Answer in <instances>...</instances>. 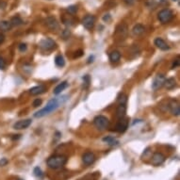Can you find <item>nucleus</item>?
Returning a JSON list of instances; mask_svg holds the SVG:
<instances>
[{"label":"nucleus","mask_w":180,"mask_h":180,"mask_svg":"<svg viewBox=\"0 0 180 180\" xmlns=\"http://www.w3.org/2000/svg\"><path fill=\"white\" fill-rule=\"evenodd\" d=\"M61 102H62V99L61 98H53V99H51L50 101L47 103L46 107L44 108V109H42L41 110L37 111L34 114V117L35 118H42V117H44V116L51 113L52 111H54V110H56L58 109V107L59 106Z\"/></svg>","instance_id":"nucleus-1"},{"label":"nucleus","mask_w":180,"mask_h":180,"mask_svg":"<svg viewBox=\"0 0 180 180\" xmlns=\"http://www.w3.org/2000/svg\"><path fill=\"white\" fill-rule=\"evenodd\" d=\"M67 162V157L62 155H55L47 159V165L51 169H58L63 167Z\"/></svg>","instance_id":"nucleus-2"},{"label":"nucleus","mask_w":180,"mask_h":180,"mask_svg":"<svg viewBox=\"0 0 180 180\" xmlns=\"http://www.w3.org/2000/svg\"><path fill=\"white\" fill-rule=\"evenodd\" d=\"M93 124L95 126V127L99 130H105L108 128L109 126V119L106 117V116H103V115H98L94 118L93 120Z\"/></svg>","instance_id":"nucleus-3"},{"label":"nucleus","mask_w":180,"mask_h":180,"mask_svg":"<svg viewBox=\"0 0 180 180\" xmlns=\"http://www.w3.org/2000/svg\"><path fill=\"white\" fill-rule=\"evenodd\" d=\"M157 17H158V20L161 21V23H162V24H167V23H169L171 20L173 19V17H174V13H173V11H171V10H169V9H164V10H162V11H161L158 12V15H157Z\"/></svg>","instance_id":"nucleus-4"},{"label":"nucleus","mask_w":180,"mask_h":180,"mask_svg":"<svg viewBox=\"0 0 180 180\" xmlns=\"http://www.w3.org/2000/svg\"><path fill=\"white\" fill-rule=\"evenodd\" d=\"M128 34V28L126 26V24L125 23H121L119 24L116 28V31H115V35L117 36V38L119 39H123L125 40L127 37Z\"/></svg>","instance_id":"nucleus-5"},{"label":"nucleus","mask_w":180,"mask_h":180,"mask_svg":"<svg viewBox=\"0 0 180 180\" xmlns=\"http://www.w3.org/2000/svg\"><path fill=\"white\" fill-rule=\"evenodd\" d=\"M165 161V156L162 153L156 152L151 157V164L154 166H159Z\"/></svg>","instance_id":"nucleus-6"},{"label":"nucleus","mask_w":180,"mask_h":180,"mask_svg":"<svg viewBox=\"0 0 180 180\" xmlns=\"http://www.w3.org/2000/svg\"><path fill=\"white\" fill-rule=\"evenodd\" d=\"M39 45L44 50H53L56 47V43L50 38H45L40 42Z\"/></svg>","instance_id":"nucleus-7"},{"label":"nucleus","mask_w":180,"mask_h":180,"mask_svg":"<svg viewBox=\"0 0 180 180\" xmlns=\"http://www.w3.org/2000/svg\"><path fill=\"white\" fill-rule=\"evenodd\" d=\"M166 80V77L163 75H157L155 79H154V81L152 83V89L156 91L158 89H161L163 85H164V82Z\"/></svg>","instance_id":"nucleus-8"},{"label":"nucleus","mask_w":180,"mask_h":180,"mask_svg":"<svg viewBox=\"0 0 180 180\" xmlns=\"http://www.w3.org/2000/svg\"><path fill=\"white\" fill-rule=\"evenodd\" d=\"M95 23V17L93 15H87L82 19V25L86 29H92Z\"/></svg>","instance_id":"nucleus-9"},{"label":"nucleus","mask_w":180,"mask_h":180,"mask_svg":"<svg viewBox=\"0 0 180 180\" xmlns=\"http://www.w3.org/2000/svg\"><path fill=\"white\" fill-rule=\"evenodd\" d=\"M32 121L31 119H27V120H20V121L16 122L13 125V128L17 130H21V129H26L31 125Z\"/></svg>","instance_id":"nucleus-10"},{"label":"nucleus","mask_w":180,"mask_h":180,"mask_svg":"<svg viewBox=\"0 0 180 180\" xmlns=\"http://www.w3.org/2000/svg\"><path fill=\"white\" fill-rule=\"evenodd\" d=\"M128 127V120L125 118H121L116 126V131L119 133H124Z\"/></svg>","instance_id":"nucleus-11"},{"label":"nucleus","mask_w":180,"mask_h":180,"mask_svg":"<svg viewBox=\"0 0 180 180\" xmlns=\"http://www.w3.org/2000/svg\"><path fill=\"white\" fill-rule=\"evenodd\" d=\"M82 161L85 165H92L95 161V156L92 152H87L82 156Z\"/></svg>","instance_id":"nucleus-12"},{"label":"nucleus","mask_w":180,"mask_h":180,"mask_svg":"<svg viewBox=\"0 0 180 180\" xmlns=\"http://www.w3.org/2000/svg\"><path fill=\"white\" fill-rule=\"evenodd\" d=\"M45 24H46V27L51 30H55L58 28V24L57 22V20L53 16H49L45 19Z\"/></svg>","instance_id":"nucleus-13"},{"label":"nucleus","mask_w":180,"mask_h":180,"mask_svg":"<svg viewBox=\"0 0 180 180\" xmlns=\"http://www.w3.org/2000/svg\"><path fill=\"white\" fill-rule=\"evenodd\" d=\"M155 45L159 48L161 50H163V51H166V50H169L170 49V46L166 44V42L164 41V40H162L161 38H156L155 39Z\"/></svg>","instance_id":"nucleus-14"},{"label":"nucleus","mask_w":180,"mask_h":180,"mask_svg":"<svg viewBox=\"0 0 180 180\" xmlns=\"http://www.w3.org/2000/svg\"><path fill=\"white\" fill-rule=\"evenodd\" d=\"M45 91H46V87L45 85H39V86H35L31 88L29 90V92L31 95H38V94L44 93Z\"/></svg>","instance_id":"nucleus-15"},{"label":"nucleus","mask_w":180,"mask_h":180,"mask_svg":"<svg viewBox=\"0 0 180 180\" xmlns=\"http://www.w3.org/2000/svg\"><path fill=\"white\" fill-rule=\"evenodd\" d=\"M170 109L171 112L174 115V116H178L180 114V107H179V103L175 100H173L170 103Z\"/></svg>","instance_id":"nucleus-16"},{"label":"nucleus","mask_w":180,"mask_h":180,"mask_svg":"<svg viewBox=\"0 0 180 180\" xmlns=\"http://www.w3.org/2000/svg\"><path fill=\"white\" fill-rule=\"evenodd\" d=\"M126 105H123V104H119L117 109H116V116L117 118L121 119V118H124L125 115H126Z\"/></svg>","instance_id":"nucleus-17"},{"label":"nucleus","mask_w":180,"mask_h":180,"mask_svg":"<svg viewBox=\"0 0 180 180\" xmlns=\"http://www.w3.org/2000/svg\"><path fill=\"white\" fill-rule=\"evenodd\" d=\"M144 30H145V28H144V27L143 25L138 24V25H136V26L133 28L132 33H133L134 36H141L142 34H144Z\"/></svg>","instance_id":"nucleus-18"},{"label":"nucleus","mask_w":180,"mask_h":180,"mask_svg":"<svg viewBox=\"0 0 180 180\" xmlns=\"http://www.w3.org/2000/svg\"><path fill=\"white\" fill-rule=\"evenodd\" d=\"M163 86H165V88H166L167 90H172V89H174V88L176 86V81H175V79H174V77H170V78L166 79Z\"/></svg>","instance_id":"nucleus-19"},{"label":"nucleus","mask_w":180,"mask_h":180,"mask_svg":"<svg viewBox=\"0 0 180 180\" xmlns=\"http://www.w3.org/2000/svg\"><path fill=\"white\" fill-rule=\"evenodd\" d=\"M120 58H121V54H120L119 51L115 50L109 54V61L111 62H118L120 61Z\"/></svg>","instance_id":"nucleus-20"},{"label":"nucleus","mask_w":180,"mask_h":180,"mask_svg":"<svg viewBox=\"0 0 180 180\" xmlns=\"http://www.w3.org/2000/svg\"><path fill=\"white\" fill-rule=\"evenodd\" d=\"M68 87V83L66 81L64 82H62L61 84H58L55 89H54V93L55 94H58V93H61L62 91H64L66 88Z\"/></svg>","instance_id":"nucleus-21"},{"label":"nucleus","mask_w":180,"mask_h":180,"mask_svg":"<svg viewBox=\"0 0 180 180\" xmlns=\"http://www.w3.org/2000/svg\"><path fill=\"white\" fill-rule=\"evenodd\" d=\"M103 142H104V143H107V144H109V145H117V144H119V141H118V139H116L115 138L110 137V136H108V137L103 138Z\"/></svg>","instance_id":"nucleus-22"},{"label":"nucleus","mask_w":180,"mask_h":180,"mask_svg":"<svg viewBox=\"0 0 180 180\" xmlns=\"http://www.w3.org/2000/svg\"><path fill=\"white\" fill-rule=\"evenodd\" d=\"M55 63L58 67H63L65 65V61H64L63 57L62 55L56 56V58H55Z\"/></svg>","instance_id":"nucleus-23"},{"label":"nucleus","mask_w":180,"mask_h":180,"mask_svg":"<svg viewBox=\"0 0 180 180\" xmlns=\"http://www.w3.org/2000/svg\"><path fill=\"white\" fill-rule=\"evenodd\" d=\"M11 24L10 21H1L0 22V29L2 31H9L11 28Z\"/></svg>","instance_id":"nucleus-24"},{"label":"nucleus","mask_w":180,"mask_h":180,"mask_svg":"<svg viewBox=\"0 0 180 180\" xmlns=\"http://www.w3.org/2000/svg\"><path fill=\"white\" fill-rule=\"evenodd\" d=\"M11 26H14V27H18V26H20V25H22L23 24V20L20 18L19 16H14V17H12L11 18Z\"/></svg>","instance_id":"nucleus-25"},{"label":"nucleus","mask_w":180,"mask_h":180,"mask_svg":"<svg viewBox=\"0 0 180 180\" xmlns=\"http://www.w3.org/2000/svg\"><path fill=\"white\" fill-rule=\"evenodd\" d=\"M127 102V96L125 94V93H121L118 97V103L119 104H123V105H126Z\"/></svg>","instance_id":"nucleus-26"},{"label":"nucleus","mask_w":180,"mask_h":180,"mask_svg":"<svg viewBox=\"0 0 180 180\" xmlns=\"http://www.w3.org/2000/svg\"><path fill=\"white\" fill-rule=\"evenodd\" d=\"M33 174L36 177L38 178H43L44 177V173L43 171L41 170V168H39V167H35L34 170H33Z\"/></svg>","instance_id":"nucleus-27"},{"label":"nucleus","mask_w":180,"mask_h":180,"mask_svg":"<svg viewBox=\"0 0 180 180\" xmlns=\"http://www.w3.org/2000/svg\"><path fill=\"white\" fill-rule=\"evenodd\" d=\"M67 11H68L70 13L74 14V13H75V12H76V11H77V8H76L75 6H70V7H68Z\"/></svg>","instance_id":"nucleus-28"},{"label":"nucleus","mask_w":180,"mask_h":180,"mask_svg":"<svg viewBox=\"0 0 180 180\" xmlns=\"http://www.w3.org/2000/svg\"><path fill=\"white\" fill-rule=\"evenodd\" d=\"M42 105V100L41 99H35L34 100V102H33V106L35 107V108H37V107H39V106H41Z\"/></svg>","instance_id":"nucleus-29"},{"label":"nucleus","mask_w":180,"mask_h":180,"mask_svg":"<svg viewBox=\"0 0 180 180\" xmlns=\"http://www.w3.org/2000/svg\"><path fill=\"white\" fill-rule=\"evenodd\" d=\"M5 68H6V62H5L4 59L1 57H0V69L4 70Z\"/></svg>","instance_id":"nucleus-30"},{"label":"nucleus","mask_w":180,"mask_h":180,"mask_svg":"<svg viewBox=\"0 0 180 180\" xmlns=\"http://www.w3.org/2000/svg\"><path fill=\"white\" fill-rule=\"evenodd\" d=\"M19 50L21 51V52L26 51V50H27V45H25V44H21V45H19Z\"/></svg>","instance_id":"nucleus-31"},{"label":"nucleus","mask_w":180,"mask_h":180,"mask_svg":"<svg viewBox=\"0 0 180 180\" xmlns=\"http://www.w3.org/2000/svg\"><path fill=\"white\" fill-rule=\"evenodd\" d=\"M7 163H8V161L6 158H2L1 161H0V166H5Z\"/></svg>","instance_id":"nucleus-32"},{"label":"nucleus","mask_w":180,"mask_h":180,"mask_svg":"<svg viewBox=\"0 0 180 180\" xmlns=\"http://www.w3.org/2000/svg\"><path fill=\"white\" fill-rule=\"evenodd\" d=\"M124 1H125L127 5H133L134 2H135V0H124Z\"/></svg>","instance_id":"nucleus-33"},{"label":"nucleus","mask_w":180,"mask_h":180,"mask_svg":"<svg viewBox=\"0 0 180 180\" xmlns=\"http://www.w3.org/2000/svg\"><path fill=\"white\" fill-rule=\"evenodd\" d=\"M103 20H104V21H109V20H110V16H109V14H106L104 17H103Z\"/></svg>","instance_id":"nucleus-34"},{"label":"nucleus","mask_w":180,"mask_h":180,"mask_svg":"<svg viewBox=\"0 0 180 180\" xmlns=\"http://www.w3.org/2000/svg\"><path fill=\"white\" fill-rule=\"evenodd\" d=\"M5 40V36L3 34H0V45H1Z\"/></svg>","instance_id":"nucleus-35"},{"label":"nucleus","mask_w":180,"mask_h":180,"mask_svg":"<svg viewBox=\"0 0 180 180\" xmlns=\"http://www.w3.org/2000/svg\"><path fill=\"white\" fill-rule=\"evenodd\" d=\"M174 1H177V0H174Z\"/></svg>","instance_id":"nucleus-36"},{"label":"nucleus","mask_w":180,"mask_h":180,"mask_svg":"<svg viewBox=\"0 0 180 180\" xmlns=\"http://www.w3.org/2000/svg\"><path fill=\"white\" fill-rule=\"evenodd\" d=\"M20 180H22V179H20Z\"/></svg>","instance_id":"nucleus-37"}]
</instances>
